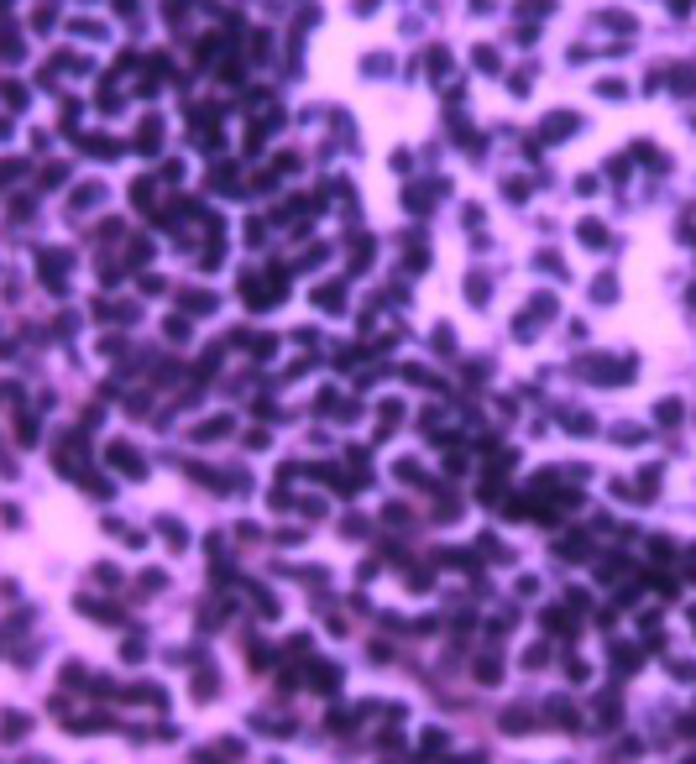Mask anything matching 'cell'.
<instances>
[{
	"label": "cell",
	"instance_id": "obj_36",
	"mask_svg": "<svg viewBox=\"0 0 696 764\" xmlns=\"http://www.w3.org/2000/svg\"><path fill=\"white\" fill-rule=\"evenodd\" d=\"M194 764H220V759H215V754H205V749H199V754H194Z\"/></svg>",
	"mask_w": 696,
	"mask_h": 764
},
{
	"label": "cell",
	"instance_id": "obj_5",
	"mask_svg": "<svg viewBox=\"0 0 696 764\" xmlns=\"http://www.w3.org/2000/svg\"><path fill=\"white\" fill-rule=\"evenodd\" d=\"M503 654H482V660H476V680H482V686H503Z\"/></svg>",
	"mask_w": 696,
	"mask_h": 764
},
{
	"label": "cell",
	"instance_id": "obj_8",
	"mask_svg": "<svg viewBox=\"0 0 696 764\" xmlns=\"http://www.w3.org/2000/svg\"><path fill=\"white\" fill-rule=\"evenodd\" d=\"M314 304L325 309V314H341V309H346V288H341V283H320V294H314Z\"/></svg>",
	"mask_w": 696,
	"mask_h": 764
},
{
	"label": "cell",
	"instance_id": "obj_16",
	"mask_svg": "<svg viewBox=\"0 0 696 764\" xmlns=\"http://www.w3.org/2000/svg\"><path fill=\"white\" fill-rule=\"evenodd\" d=\"M597 728H618V696H602V702H597Z\"/></svg>",
	"mask_w": 696,
	"mask_h": 764
},
{
	"label": "cell",
	"instance_id": "obj_23",
	"mask_svg": "<svg viewBox=\"0 0 696 764\" xmlns=\"http://www.w3.org/2000/svg\"><path fill=\"white\" fill-rule=\"evenodd\" d=\"M560 555H565V560L587 555V539H576V534H565V539H560Z\"/></svg>",
	"mask_w": 696,
	"mask_h": 764
},
{
	"label": "cell",
	"instance_id": "obj_30",
	"mask_svg": "<svg viewBox=\"0 0 696 764\" xmlns=\"http://www.w3.org/2000/svg\"><path fill=\"white\" fill-rule=\"evenodd\" d=\"M272 351H278V340H272V335H257L252 340V356H272Z\"/></svg>",
	"mask_w": 696,
	"mask_h": 764
},
{
	"label": "cell",
	"instance_id": "obj_9",
	"mask_svg": "<svg viewBox=\"0 0 696 764\" xmlns=\"http://www.w3.org/2000/svg\"><path fill=\"white\" fill-rule=\"evenodd\" d=\"M74 607L89 613V617H100V623H120V607H105V602H94V597H74Z\"/></svg>",
	"mask_w": 696,
	"mask_h": 764
},
{
	"label": "cell",
	"instance_id": "obj_25",
	"mask_svg": "<svg viewBox=\"0 0 696 764\" xmlns=\"http://www.w3.org/2000/svg\"><path fill=\"white\" fill-rule=\"evenodd\" d=\"M142 654H147V644H142V639H126V644H120V660H142Z\"/></svg>",
	"mask_w": 696,
	"mask_h": 764
},
{
	"label": "cell",
	"instance_id": "obj_6",
	"mask_svg": "<svg viewBox=\"0 0 696 764\" xmlns=\"http://www.w3.org/2000/svg\"><path fill=\"white\" fill-rule=\"evenodd\" d=\"M639 660H644V654H639L634 644H613V676H634Z\"/></svg>",
	"mask_w": 696,
	"mask_h": 764
},
{
	"label": "cell",
	"instance_id": "obj_26",
	"mask_svg": "<svg viewBox=\"0 0 696 764\" xmlns=\"http://www.w3.org/2000/svg\"><path fill=\"white\" fill-rule=\"evenodd\" d=\"M466 288H472V304H487V278H482V272H472Z\"/></svg>",
	"mask_w": 696,
	"mask_h": 764
},
{
	"label": "cell",
	"instance_id": "obj_32",
	"mask_svg": "<svg viewBox=\"0 0 696 764\" xmlns=\"http://www.w3.org/2000/svg\"><path fill=\"white\" fill-rule=\"evenodd\" d=\"M565 676H571V680H587V676H592V665H587V660H571V665H565Z\"/></svg>",
	"mask_w": 696,
	"mask_h": 764
},
{
	"label": "cell",
	"instance_id": "obj_2",
	"mask_svg": "<svg viewBox=\"0 0 696 764\" xmlns=\"http://www.w3.org/2000/svg\"><path fill=\"white\" fill-rule=\"evenodd\" d=\"M341 680H346V670L335 660H314L309 665V676H304V686H314V691H325V696H335L341 691Z\"/></svg>",
	"mask_w": 696,
	"mask_h": 764
},
{
	"label": "cell",
	"instance_id": "obj_20",
	"mask_svg": "<svg viewBox=\"0 0 696 764\" xmlns=\"http://www.w3.org/2000/svg\"><path fill=\"white\" fill-rule=\"evenodd\" d=\"M252 728H257V733H272V738L294 733V722H278V717H252Z\"/></svg>",
	"mask_w": 696,
	"mask_h": 764
},
{
	"label": "cell",
	"instance_id": "obj_24",
	"mask_svg": "<svg viewBox=\"0 0 696 764\" xmlns=\"http://www.w3.org/2000/svg\"><path fill=\"white\" fill-rule=\"evenodd\" d=\"M545 623H550V633H571V617H565L560 607H550V613H545Z\"/></svg>",
	"mask_w": 696,
	"mask_h": 764
},
{
	"label": "cell",
	"instance_id": "obj_19",
	"mask_svg": "<svg viewBox=\"0 0 696 764\" xmlns=\"http://www.w3.org/2000/svg\"><path fill=\"white\" fill-rule=\"evenodd\" d=\"M37 435H42V424H37L31 413H21V424H16V440H21V445H37Z\"/></svg>",
	"mask_w": 696,
	"mask_h": 764
},
{
	"label": "cell",
	"instance_id": "obj_27",
	"mask_svg": "<svg viewBox=\"0 0 696 764\" xmlns=\"http://www.w3.org/2000/svg\"><path fill=\"white\" fill-rule=\"evenodd\" d=\"M383 518H387V524H409V518H414V513H409V508H403V502H387V508H383Z\"/></svg>",
	"mask_w": 696,
	"mask_h": 764
},
{
	"label": "cell",
	"instance_id": "obj_3",
	"mask_svg": "<svg viewBox=\"0 0 696 764\" xmlns=\"http://www.w3.org/2000/svg\"><path fill=\"white\" fill-rule=\"evenodd\" d=\"M539 728V717H534L529 706H508V712H498V733H508V738H524V733H534Z\"/></svg>",
	"mask_w": 696,
	"mask_h": 764
},
{
	"label": "cell",
	"instance_id": "obj_7",
	"mask_svg": "<svg viewBox=\"0 0 696 764\" xmlns=\"http://www.w3.org/2000/svg\"><path fill=\"white\" fill-rule=\"evenodd\" d=\"M550 722H555V728H581V717H576V706L565 702V696H550Z\"/></svg>",
	"mask_w": 696,
	"mask_h": 764
},
{
	"label": "cell",
	"instance_id": "obj_31",
	"mask_svg": "<svg viewBox=\"0 0 696 764\" xmlns=\"http://www.w3.org/2000/svg\"><path fill=\"white\" fill-rule=\"evenodd\" d=\"M252 665H257V670H267V665H272V649H267V644H252Z\"/></svg>",
	"mask_w": 696,
	"mask_h": 764
},
{
	"label": "cell",
	"instance_id": "obj_22",
	"mask_svg": "<svg viewBox=\"0 0 696 764\" xmlns=\"http://www.w3.org/2000/svg\"><path fill=\"white\" fill-rule=\"evenodd\" d=\"M545 660H550V644H529V649H524V670H539Z\"/></svg>",
	"mask_w": 696,
	"mask_h": 764
},
{
	"label": "cell",
	"instance_id": "obj_28",
	"mask_svg": "<svg viewBox=\"0 0 696 764\" xmlns=\"http://www.w3.org/2000/svg\"><path fill=\"white\" fill-rule=\"evenodd\" d=\"M94 576H100L105 587H120V571H116V565H110V560H100V565H94Z\"/></svg>",
	"mask_w": 696,
	"mask_h": 764
},
{
	"label": "cell",
	"instance_id": "obj_13",
	"mask_svg": "<svg viewBox=\"0 0 696 764\" xmlns=\"http://www.w3.org/2000/svg\"><path fill=\"white\" fill-rule=\"evenodd\" d=\"M225 435H231V413H215L209 424L194 429V440H225Z\"/></svg>",
	"mask_w": 696,
	"mask_h": 764
},
{
	"label": "cell",
	"instance_id": "obj_33",
	"mask_svg": "<svg viewBox=\"0 0 696 764\" xmlns=\"http://www.w3.org/2000/svg\"><path fill=\"white\" fill-rule=\"evenodd\" d=\"M409 591H430V571H409Z\"/></svg>",
	"mask_w": 696,
	"mask_h": 764
},
{
	"label": "cell",
	"instance_id": "obj_4",
	"mask_svg": "<svg viewBox=\"0 0 696 764\" xmlns=\"http://www.w3.org/2000/svg\"><path fill=\"white\" fill-rule=\"evenodd\" d=\"M31 733V712H0V743H21Z\"/></svg>",
	"mask_w": 696,
	"mask_h": 764
},
{
	"label": "cell",
	"instance_id": "obj_14",
	"mask_svg": "<svg viewBox=\"0 0 696 764\" xmlns=\"http://www.w3.org/2000/svg\"><path fill=\"white\" fill-rule=\"evenodd\" d=\"M194 696H199V702L220 696V676H215V670H199V676H194Z\"/></svg>",
	"mask_w": 696,
	"mask_h": 764
},
{
	"label": "cell",
	"instance_id": "obj_35",
	"mask_svg": "<svg viewBox=\"0 0 696 764\" xmlns=\"http://www.w3.org/2000/svg\"><path fill=\"white\" fill-rule=\"evenodd\" d=\"M168 335H173V340H189V320H168Z\"/></svg>",
	"mask_w": 696,
	"mask_h": 764
},
{
	"label": "cell",
	"instance_id": "obj_1",
	"mask_svg": "<svg viewBox=\"0 0 696 764\" xmlns=\"http://www.w3.org/2000/svg\"><path fill=\"white\" fill-rule=\"evenodd\" d=\"M105 461H110V466H116L120 476H131V482H142V476H147V461L136 456V450H131L126 440H110V445H105Z\"/></svg>",
	"mask_w": 696,
	"mask_h": 764
},
{
	"label": "cell",
	"instance_id": "obj_34",
	"mask_svg": "<svg viewBox=\"0 0 696 764\" xmlns=\"http://www.w3.org/2000/svg\"><path fill=\"white\" fill-rule=\"evenodd\" d=\"M476 68H498V53L492 47H476Z\"/></svg>",
	"mask_w": 696,
	"mask_h": 764
},
{
	"label": "cell",
	"instance_id": "obj_12",
	"mask_svg": "<svg viewBox=\"0 0 696 764\" xmlns=\"http://www.w3.org/2000/svg\"><path fill=\"white\" fill-rule=\"evenodd\" d=\"M246 597L257 602V613H262V617H278V597H272L267 587H257V581H246Z\"/></svg>",
	"mask_w": 696,
	"mask_h": 764
},
{
	"label": "cell",
	"instance_id": "obj_10",
	"mask_svg": "<svg viewBox=\"0 0 696 764\" xmlns=\"http://www.w3.org/2000/svg\"><path fill=\"white\" fill-rule=\"evenodd\" d=\"M356 717H361V706H330V712H325V722L335 728V733H351Z\"/></svg>",
	"mask_w": 696,
	"mask_h": 764
},
{
	"label": "cell",
	"instance_id": "obj_29",
	"mask_svg": "<svg viewBox=\"0 0 696 764\" xmlns=\"http://www.w3.org/2000/svg\"><path fill=\"white\" fill-rule=\"evenodd\" d=\"M163 587H168L163 571H142V591H163Z\"/></svg>",
	"mask_w": 696,
	"mask_h": 764
},
{
	"label": "cell",
	"instance_id": "obj_15",
	"mask_svg": "<svg viewBox=\"0 0 696 764\" xmlns=\"http://www.w3.org/2000/svg\"><path fill=\"white\" fill-rule=\"evenodd\" d=\"M183 309H189V314H215V294H199V288H189V294H183Z\"/></svg>",
	"mask_w": 696,
	"mask_h": 764
},
{
	"label": "cell",
	"instance_id": "obj_18",
	"mask_svg": "<svg viewBox=\"0 0 696 764\" xmlns=\"http://www.w3.org/2000/svg\"><path fill=\"white\" fill-rule=\"evenodd\" d=\"M419 749H424V759H435V754L445 749V733L440 728H424V733H419Z\"/></svg>",
	"mask_w": 696,
	"mask_h": 764
},
{
	"label": "cell",
	"instance_id": "obj_21",
	"mask_svg": "<svg viewBox=\"0 0 696 764\" xmlns=\"http://www.w3.org/2000/svg\"><path fill=\"white\" fill-rule=\"evenodd\" d=\"M63 686H89V670L79 660H68V665H63Z\"/></svg>",
	"mask_w": 696,
	"mask_h": 764
},
{
	"label": "cell",
	"instance_id": "obj_11",
	"mask_svg": "<svg viewBox=\"0 0 696 764\" xmlns=\"http://www.w3.org/2000/svg\"><path fill=\"white\" fill-rule=\"evenodd\" d=\"M157 534H163V539L173 544V550H189V529H183L178 518H157Z\"/></svg>",
	"mask_w": 696,
	"mask_h": 764
},
{
	"label": "cell",
	"instance_id": "obj_17",
	"mask_svg": "<svg viewBox=\"0 0 696 764\" xmlns=\"http://www.w3.org/2000/svg\"><path fill=\"white\" fill-rule=\"evenodd\" d=\"M126 696H131V702H152V706H163V712H168V691L163 686H136V691H126Z\"/></svg>",
	"mask_w": 696,
	"mask_h": 764
}]
</instances>
